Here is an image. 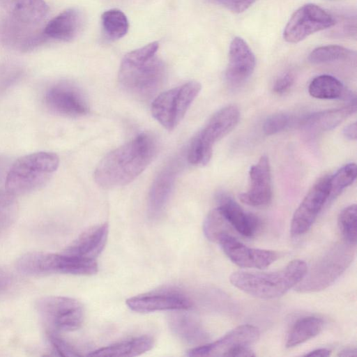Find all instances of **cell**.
I'll return each instance as SVG.
<instances>
[{
  "label": "cell",
  "mask_w": 357,
  "mask_h": 357,
  "mask_svg": "<svg viewBox=\"0 0 357 357\" xmlns=\"http://www.w3.org/2000/svg\"><path fill=\"white\" fill-rule=\"evenodd\" d=\"M310 95L319 99L349 98L352 100V93L336 77L321 75L314 77L309 84Z\"/></svg>",
  "instance_id": "obj_27"
},
{
  "label": "cell",
  "mask_w": 357,
  "mask_h": 357,
  "mask_svg": "<svg viewBox=\"0 0 357 357\" xmlns=\"http://www.w3.org/2000/svg\"><path fill=\"white\" fill-rule=\"evenodd\" d=\"M343 134L346 138L350 140H355L357 137L356 123L354 122L345 127L343 130Z\"/></svg>",
  "instance_id": "obj_41"
},
{
  "label": "cell",
  "mask_w": 357,
  "mask_h": 357,
  "mask_svg": "<svg viewBox=\"0 0 357 357\" xmlns=\"http://www.w3.org/2000/svg\"><path fill=\"white\" fill-rule=\"evenodd\" d=\"M15 197L6 190L0 191V234L10 225L15 218Z\"/></svg>",
  "instance_id": "obj_34"
},
{
  "label": "cell",
  "mask_w": 357,
  "mask_h": 357,
  "mask_svg": "<svg viewBox=\"0 0 357 357\" xmlns=\"http://www.w3.org/2000/svg\"><path fill=\"white\" fill-rule=\"evenodd\" d=\"M324 321L321 319L309 316L297 320L289 331L286 347H296L317 336L322 330Z\"/></svg>",
  "instance_id": "obj_28"
},
{
  "label": "cell",
  "mask_w": 357,
  "mask_h": 357,
  "mask_svg": "<svg viewBox=\"0 0 357 357\" xmlns=\"http://www.w3.org/2000/svg\"><path fill=\"white\" fill-rule=\"evenodd\" d=\"M13 278L10 273L0 268V292L8 289L12 284Z\"/></svg>",
  "instance_id": "obj_39"
},
{
  "label": "cell",
  "mask_w": 357,
  "mask_h": 357,
  "mask_svg": "<svg viewBox=\"0 0 357 357\" xmlns=\"http://www.w3.org/2000/svg\"><path fill=\"white\" fill-rule=\"evenodd\" d=\"M218 243L227 257L241 268L263 269L279 257L275 251L249 248L231 234L223 236Z\"/></svg>",
  "instance_id": "obj_15"
},
{
  "label": "cell",
  "mask_w": 357,
  "mask_h": 357,
  "mask_svg": "<svg viewBox=\"0 0 357 357\" xmlns=\"http://www.w3.org/2000/svg\"><path fill=\"white\" fill-rule=\"evenodd\" d=\"M59 165V158L54 153L40 151L22 156L7 173L6 190L14 196L33 192L45 185Z\"/></svg>",
  "instance_id": "obj_4"
},
{
  "label": "cell",
  "mask_w": 357,
  "mask_h": 357,
  "mask_svg": "<svg viewBox=\"0 0 357 357\" xmlns=\"http://www.w3.org/2000/svg\"><path fill=\"white\" fill-rule=\"evenodd\" d=\"M36 307L43 320L57 331H75L84 321V307L79 301L73 298L43 297L36 301Z\"/></svg>",
  "instance_id": "obj_9"
},
{
  "label": "cell",
  "mask_w": 357,
  "mask_h": 357,
  "mask_svg": "<svg viewBox=\"0 0 357 357\" xmlns=\"http://www.w3.org/2000/svg\"><path fill=\"white\" fill-rule=\"evenodd\" d=\"M126 305L132 311L146 313L156 311L188 310L193 303L183 292L172 288L153 290L131 297Z\"/></svg>",
  "instance_id": "obj_12"
},
{
  "label": "cell",
  "mask_w": 357,
  "mask_h": 357,
  "mask_svg": "<svg viewBox=\"0 0 357 357\" xmlns=\"http://www.w3.org/2000/svg\"><path fill=\"white\" fill-rule=\"evenodd\" d=\"M107 223L91 227L74 240L63 253L95 259L103 250L108 237Z\"/></svg>",
  "instance_id": "obj_19"
},
{
  "label": "cell",
  "mask_w": 357,
  "mask_h": 357,
  "mask_svg": "<svg viewBox=\"0 0 357 357\" xmlns=\"http://www.w3.org/2000/svg\"><path fill=\"white\" fill-rule=\"evenodd\" d=\"M83 22L82 12L76 8H70L52 19L43 31L47 38L70 41L77 36Z\"/></svg>",
  "instance_id": "obj_23"
},
{
  "label": "cell",
  "mask_w": 357,
  "mask_h": 357,
  "mask_svg": "<svg viewBox=\"0 0 357 357\" xmlns=\"http://www.w3.org/2000/svg\"><path fill=\"white\" fill-rule=\"evenodd\" d=\"M158 47L153 42L128 52L121 61L119 82L125 91L140 100L152 98L165 82L166 67L156 56Z\"/></svg>",
  "instance_id": "obj_2"
},
{
  "label": "cell",
  "mask_w": 357,
  "mask_h": 357,
  "mask_svg": "<svg viewBox=\"0 0 357 357\" xmlns=\"http://www.w3.org/2000/svg\"><path fill=\"white\" fill-rule=\"evenodd\" d=\"M335 20L321 7L307 3L298 8L291 16L284 31V39L297 43L310 35L328 29L335 24Z\"/></svg>",
  "instance_id": "obj_10"
},
{
  "label": "cell",
  "mask_w": 357,
  "mask_h": 357,
  "mask_svg": "<svg viewBox=\"0 0 357 357\" xmlns=\"http://www.w3.org/2000/svg\"><path fill=\"white\" fill-rule=\"evenodd\" d=\"M356 110L354 101L341 108L312 113L300 120V126L305 132L313 134L330 130L340 124Z\"/></svg>",
  "instance_id": "obj_24"
},
{
  "label": "cell",
  "mask_w": 357,
  "mask_h": 357,
  "mask_svg": "<svg viewBox=\"0 0 357 357\" xmlns=\"http://www.w3.org/2000/svg\"><path fill=\"white\" fill-rule=\"evenodd\" d=\"M294 81V76L291 73H284L276 79L273 89L276 93H284L291 86Z\"/></svg>",
  "instance_id": "obj_38"
},
{
  "label": "cell",
  "mask_w": 357,
  "mask_h": 357,
  "mask_svg": "<svg viewBox=\"0 0 357 357\" xmlns=\"http://www.w3.org/2000/svg\"><path fill=\"white\" fill-rule=\"evenodd\" d=\"M155 153V139L149 134L142 133L101 160L95 170V181L104 188L126 185L147 167Z\"/></svg>",
  "instance_id": "obj_1"
},
{
  "label": "cell",
  "mask_w": 357,
  "mask_h": 357,
  "mask_svg": "<svg viewBox=\"0 0 357 357\" xmlns=\"http://www.w3.org/2000/svg\"><path fill=\"white\" fill-rule=\"evenodd\" d=\"M307 268L304 261L294 259L275 271H235L230 275L229 281L235 287L250 296L272 299L283 296L296 287L303 278Z\"/></svg>",
  "instance_id": "obj_3"
},
{
  "label": "cell",
  "mask_w": 357,
  "mask_h": 357,
  "mask_svg": "<svg viewBox=\"0 0 357 357\" xmlns=\"http://www.w3.org/2000/svg\"><path fill=\"white\" fill-rule=\"evenodd\" d=\"M49 341L56 355L60 356H80L81 354L69 342L59 337L55 332L48 333Z\"/></svg>",
  "instance_id": "obj_36"
},
{
  "label": "cell",
  "mask_w": 357,
  "mask_h": 357,
  "mask_svg": "<svg viewBox=\"0 0 357 357\" xmlns=\"http://www.w3.org/2000/svg\"><path fill=\"white\" fill-rule=\"evenodd\" d=\"M352 52L342 46L329 45L318 47L309 54L308 59L312 63H323L340 60H346L351 57Z\"/></svg>",
  "instance_id": "obj_32"
},
{
  "label": "cell",
  "mask_w": 357,
  "mask_h": 357,
  "mask_svg": "<svg viewBox=\"0 0 357 357\" xmlns=\"http://www.w3.org/2000/svg\"><path fill=\"white\" fill-rule=\"evenodd\" d=\"M185 310L170 311L168 324L172 333L183 342L197 347L207 343L208 335Z\"/></svg>",
  "instance_id": "obj_21"
},
{
  "label": "cell",
  "mask_w": 357,
  "mask_h": 357,
  "mask_svg": "<svg viewBox=\"0 0 357 357\" xmlns=\"http://www.w3.org/2000/svg\"><path fill=\"white\" fill-rule=\"evenodd\" d=\"M357 208L351 204L344 208L338 216L339 229L345 241L356 245Z\"/></svg>",
  "instance_id": "obj_33"
},
{
  "label": "cell",
  "mask_w": 357,
  "mask_h": 357,
  "mask_svg": "<svg viewBox=\"0 0 357 357\" xmlns=\"http://www.w3.org/2000/svg\"><path fill=\"white\" fill-rule=\"evenodd\" d=\"M356 245L347 241L337 243L323 254L295 287L302 293L321 291L333 284L351 264Z\"/></svg>",
  "instance_id": "obj_5"
},
{
  "label": "cell",
  "mask_w": 357,
  "mask_h": 357,
  "mask_svg": "<svg viewBox=\"0 0 357 357\" xmlns=\"http://www.w3.org/2000/svg\"><path fill=\"white\" fill-rule=\"evenodd\" d=\"M331 175L319 178L310 188L295 211L291 222L292 236H301L310 229L330 194Z\"/></svg>",
  "instance_id": "obj_11"
},
{
  "label": "cell",
  "mask_w": 357,
  "mask_h": 357,
  "mask_svg": "<svg viewBox=\"0 0 357 357\" xmlns=\"http://www.w3.org/2000/svg\"><path fill=\"white\" fill-rule=\"evenodd\" d=\"M231 227L217 207L211 210L206 217L203 224V231L210 241L218 243L220 239L229 233Z\"/></svg>",
  "instance_id": "obj_30"
},
{
  "label": "cell",
  "mask_w": 357,
  "mask_h": 357,
  "mask_svg": "<svg viewBox=\"0 0 357 357\" xmlns=\"http://www.w3.org/2000/svg\"><path fill=\"white\" fill-rule=\"evenodd\" d=\"M239 116L238 107L233 105L217 111L192 139L188 151L189 162L195 165H206L212 156L213 144L236 126Z\"/></svg>",
  "instance_id": "obj_7"
},
{
  "label": "cell",
  "mask_w": 357,
  "mask_h": 357,
  "mask_svg": "<svg viewBox=\"0 0 357 357\" xmlns=\"http://www.w3.org/2000/svg\"><path fill=\"white\" fill-rule=\"evenodd\" d=\"M45 102L52 112L68 116H80L89 111L87 99L82 90L68 82L52 85L45 94Z\"/></svg>",
  "instance_id": "obj_13"
},
{
  "label": "cell",
  "mask_w": 357,
  "mask_h": 357,
  "mask_svg": "<svg viewBox=\"0 0 357 357\" xmlns=\"http://www.w3.org/2000/svg\"><path fill=\"white\" fill-rule=\"evenodd\" d=\"M7 165V160L4 157L0 156V177L3 174Z\"/></svg>",
  "instance_id": "obj_44"
},
{
  "label": "cell",
  "mask_w": 357,
  "mask_h": 357,
  "mask_svg": "<svg viewBox=\"0 0 357 357\" xmlns=\"http://www.w3.org/2000/svg\"><path fill=\"white\" fill-rule=\"evenodd\" d=\"M222 6L233 13H240L248 9L257 0H208Z\"/></svg>",
  "instance_id": "obj_37"
},
{
  "label": "cell",
  "mask_w": 357,
  "mask_h": 357,
  "mask_svg": "<svg viewBox=\"0 0 357 357\" xmlns=\"http://www.w3.org/2000/svg\"><path fill=\"white\" fill-rule=\"evenodd\" d=\"M218 208L230 226L240 234L251 237L260 227V220L255 215L245 211L230 196L221 193L218 196Z\"/></svg>",
  "instance_id": "obj_20"
},
{
  "label": "cell",
  "mask_w": 357,
  "mask_h": 357,
  "mask_svg": "<svg viewBox=\"0 0 357 357\" xmlns=\"http://www.w3.org/2000/svg\"><path fill=\"white\" fill-rule=\"evenodd\" d=\"M16 268L20 273L29 275L52 273L91 275L98 271V264L95 259H84L63 252H28L17 259Z\"/></svg>",
  "instance_id": "obj_6"
},
{
  "label": "cell",
  "mask_w": 357,
  "mask_h": 357,
  "mask_svg": "<svg viewBox=\"0 0 357 357\" xmlns=\"http://www.w3.org/2000/svg\"><path fill=\"white\" fill-rule=\"evenodd\" d=\"M250 185L239 195L241 201L252 206H266L272 199L271 173L268 158L262 155L249 171Z\"/></svg>",
  "instance_id": "obj_16"
},
{
  "label": "cell",
  "mask_w": 357,
  "mask_h": 357,
  "mask_svg": "<svg viewBox=\"0 0 357 357\" xmlns=\"http://www.w3.org/2000/svg\"><path fill=\"white\" fill-rule=\"evenodd\" d=\"M339 356H356L357 355V350L356 348H346L342 349L337 354Z\"/></svg>",
  "instance_id": "obj_43"
},
{
  "label": "cell",
  "mask_w": 357,
  "mask_h": 357,
  "mask_svg": "<svg viewBox=\"0 0 357 357\" xmlns=\"http://www.w3.org/2000/svg\"><path fill=\"white\" fill-rule=\"evenodd\" d=\"M101 22L105 36L112 40L123 37L129 29L126 15L119 9H110L103 13Z\"/></svg>",
  "instance_id": "obj_29"
},
{
  "label": "cell",
  "mask_w": 357,
  "mask_h": 357,
  "mask_svg": "<svg viewBox=\"0 0 357 357\" xmlns=\"http://www.w3.org/2000/svg\"><path fill=\"white\" fill-rule=\"evenodd\" d=\"M331 351L326 348H320L306 354L305 356L326 357L331 355Z\"/></svg>",
  "instance_id": "obj_42"
},
{
  "label": "cell",
  "mask_w": 357,
  "mask_h": 357,
  "mask_svg": "<svg viewBox=\"0 0 357 357\" xmlns=\"http://www.w3.org/2000/svg\"><path fill=\"white\" fill-rule=\"evenodd\" d=\"M0 4L13 19L31 25L41 22L49 10L44 0H0Z\"/></svg>",
  "instance_id": "obj_25"
},
{
  "label": "cell",
  "mask_w": 357,
  "mask_h": 357,
  "mask_svg": "<svg viewBox=\"0 0 357 357\" xmlns=\"http://www.w3.org/2000/svg\"><path fill=\"white\" fill-rule=\"evenodd\" d=\"M31 26L11 18V20L5 22L1 26L2 40L7 45L21 51L33 50L47 38L43 31L32 30Z\"/></svg>",
  "instance_id": "obj_22"
},
{
  "label": "cell",
  "mask_w": 357,
  "mask_h": 357,
  "mask_svg": "<svg viewBox=\"0 0 357 357\" xmlns=\"http://www.w3.org/2000/svg\"><path fill=\"white\" fill-rule=\"evenodd\" d=\"M255 56L247 43L240 37H235L231 42L229 51V63L226 79L232 85L245 82L253 73Z\"/></svg>",
  "instance_id": "obj_17"
},
{
  "label": "cell",
  "mask_w": 357,
  "mask_h": 357,
  "mask_svg": "<svg viewBox=\"0 0 357 357\" xmlns=\"http://www.w3.org/2000/svg\"><path fill=\"white\" fill-rule=\"evenodd\" d=\"M255 354L248 347H239L231 351L227 356L231 357H252Z\"/></svg>",
  "instance_id": "obj_40"
},
{
  "label": "cell",
  "mask_w": 357,
  "mask_h": 357,
  "mask_svg": "<svg viewBox=\"0 0 357 357\" xmlns=\"http://www.w3.org/2000/svg\"><path fill=\"white\" fill-rule=\"evenodd\" d=\"M202 89L190 81L158 95L151 104V114L165 128L172 130L185 116Z\"/></svg>",
  "instance_id": "obj_8"
},
{
  "label": "cell",
  "mask_w": 357,
  "mask_h": 357,
  "mask_svg": "<svg viewBox=\"0 0 357 357\" xmlns=\"http://www.w3.org/2000/svg\"><path fill=\"white\" fill-rule=\"evenodd\" d=\"M291 116L285 113H277L269 116L263 124V131L271 135L284 130L290 125Z\"/></svg>",
  "instance_id": "obj_35"
},
{
  "label": "cell",
  "mask_w": 357,
  "mask_h": 357,
  "mask_svg": "<svg viewBox=\"0 0 357 357\" xmlns=\"http://www.w3.org/2000/svg\"><path fill=\"white\" fill-rule=\"evenodd\" d=\"M153 347V339L142 335L102 347L87 354L89 356L131 357L149 351Z\"/></svg>",
  "instance_id": "obj_26"
},
{
  "label": "cell",
  "mask_w": 357,
  "mask_h": 357,
  "mask_svg": "<svg viewBox=\"0 0 357 357\" xmlns=\"http://www.w3.org/2000/svg\"><path fill=\"white\" fill-rule=\"evenodd\" d=\"M258 328L243 324L231 330L220 339L211 343L195 347L186 354L188 356H227L233 349L248 347L259 338Z\"/></svg>",
  "instance_id": "obj_14"
},
{
  "label": "cell",
  "mask_w": 357,
  "mask_h": 357,
  "mask_svg": "<svg viewBox=\"0 0 357 357\" xmlns=\"http://www.w3.org/2000/svg\"><path fill=\"white\" fill-rule=\"evenodd\" d=\"M178 163L167 164L158 174L151 187L148 196V213L151 218H158L164 211L174 188Z\"/></svg>",
  "instance_id": "obj_18"
},
{
  "label": "cell",
  "mask_w": 357,
  "mask_h": 357,
  "mask_svg": "<svg viewBox=\"0 0 357 357\" xmlns=\"http://www.w3.org/2000/svg\"><path fill=\"white\" fill-rule=\"evenodd\" d=\"M356 178V165L349 163L340 168L333 175H331L330 194L328 202L335 199Z\"/></svg>",
  "instance_id": "obj_31"
}]
</instances>
